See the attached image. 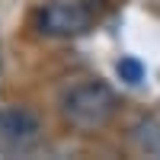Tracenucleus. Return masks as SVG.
<instances>
[{
	"label": "nucleus",
	"mask_w": 160,
	"mask_h": 160,
	"mask_svg": "<svg viewBox=\"0 0 160 160\" xmlns=\"http://www.w3.org/2000/svg\"><path fill=\"white\" fill-rule=\"evenodd\" d=\"M131 141H135L144 154L160 157V122L157 118H141V122L131 128Z\"/></svg>",
	"instance_id": "4"
},
{
	"label": "nucleus",
	"mask_w": 160,
	"mask_h": 160,
	"mask_svg": "<svg viewBox=\"0 0 160 160\" xmlns=\"http://www.w3.org/2000/svg\"><path fill=\"white\" fill-rule=\"evenodd\" d=\"M115 112V93L102 80H83L64 90L61 96V115L80 131L102 128Z\"/></svg>",
	"instance_id": "1"
},
{
	"label": "nucleus",
	"mask_w": 160,
	"mask_h": 160,
	"mask_svg": "<svg viewBox=\"0 0 160 160\" xmlns=\"http://www.w3.org/2000/svg\"><path fill=\"white\" fill-rule=\"evenodd\" d=\"M115 71H118V77H122L128 87H138L141 80H144V68H141L138 58H122V61L115 64Z\"/></svg>",
	"instance_id": "5"
},
{
	"label": "nucleus",
	"mask_w": 160,
	"mask_h": 160,
	"mask_svg": "<svg viewBox=\"0 0 160 160\" xmlns=\"http://www.w3.org/2000/svg\"><path fill=\"white\" fill-rule=\"evenodd\" d=\"M42 141V122L26 106L0 109V151L3 154H26Z\"/></svg>",
	"instance_id": "3"
},
{
	"label": "nucleus",
	"mask_w": 160,
	"mask_h": 160,
	"mask_svg": "<svg viewBox=\"0 0 160 160\" xmlns=\"http://www.w3.org/2000/svg\"><path fill=\"white\" fill-rule=\"evenodd\" d=\"M99 0H55L38 13V29L51 38L83 35L99 16Z\"/></svg>",
	"instance_id": "2"
}]
</instances>
